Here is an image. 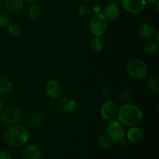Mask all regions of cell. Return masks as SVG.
I'll list each match as a JSON object with an SVG mask.
<instances>
[{"mask_svg":"<svg viewBox=\"0 0 159 159\" xmlns=\"http://www.w3.org/2000/svg\"><path fill=\"white\" fill-rule=\"evenodd\" d=\"M29 129L23 125L15 124L9 126L3 134L5 144L10 148H18L26 144L30 139Z\"/></svg>","mask_w":159,"mask_h":159,"instance_id":"1","label":"cell"},{"mask_svg":"<svg viewBox=\"0 0 159 159\" xmlns=\"http://www.w3.org/2000/svg\"><path fill=\"white\" fill-rule=\"evenodd\" d=\"M118 120L124 125L134 127L141 122L143 119V113L141 109L132 104H125L117 113Z\"/></svg>","mask_w":159,"mask_h":159,"instance_id":"2","label":"cell"},{"mask_svg":"<svg viewBox=\"0 0 159 159\" xmlns=\"http://www.w3.org/2000/svg\"><path fill=\"white\" fill-rule=\"evenodd\" d=\"M90 32L95 37H100L108 28V20L102 13L95 14L89 23Z\"/></svg>","mask_w":159,"mask_h":159,"instance_id":"3","label":"cell"},{"mask_svg":"<svg viewBox=\"0 0 159 159\" xmlns=\"http://www.w3.org/2000/svg\"><path fill=\"white\" fill-rule=\"evenodd\" d=\"M148 68V65L144 61L140 59L132 60L127 64V72L129 75L137 79H144L147 76Z\"/></svg>","mask_w":159,"mask_h":159,"instance_id":"4","label":"cell"},{"mask_svg":"<svg viewBox=\"0 0 159 159\" xmlns=\"http://www.w3.org/2000/svg\"><path fill=\"white\" fill-rule=\"evenodd\" d=\"M107 134L115 143H119L121 140L124 138L125 130L124 124L120 122L118 120H110L107 127Z\"/></svg>","mask_w":159,"mask_h":159,"instance_id":"5","label":"cell"},{"mask_svg":"<svg viewBox=\"0 0 159 159\" xmlns=\"http://www.w3.org/2000/svg\"><path fill=\"white\" fill-rule=\"evenodd\" d=\"M22 115L20 110L16 108H11L3 110L0 115V120L6 125L12 126L18 124L21 120Z\"/></svg>","mask_w":159,"mask_h":159,"instance_id":"6","label":"cell"},{"mask_svg":"<svg viewBox=\"0 0 159 159\" xmlns=\"http://www.w3.org/2000/svg\"><path fill=\"white\" fill-rule=\"evenodd\" d=\"M118 110L119 109L116 102L111 99H108V100H106V102L101 107V116L105 120H112L117 116Z\"/></svg>","mask_w":159,"mask_h":159,"instance_id":"7","label":"cell"},{"mask_svg":"<svg viewBox=\"0 0 159 159\" xmlns=\"http://www.w3.org/2000/svg\"><path fill=\"white\" fill-rule=\"evenodd\" d=\"M120 3L127 12L132 14L140 13L147 7L145 0H121Z\"/></svg>","mask_w":159,"mask_h":159,"instance_id":"8","label":"cell"},{"mask_svg":"<svg viewBox=\"0 0 159 159\" xmlns=\"http://www.w3.org/2000/svg\"><path fill=\"white\" fill-rule=\"evenodd\" d=\"M46 94L53 100L58 99L62 93L61 85L58 81L55 79H51L45 85Z\"/></svg>","mask_w":159,"mask_h":159,"instance_id":"9","label":"cell"},{"mask_svg":"<svg viewBox=\"0 0 159 159\" xmlns=\"http://www.w3.org/2000/svg\"><path fill=\"white\" fill-rule=\"evenodd\" d=\"M57 106L58 110L65 113H72L77 107L75 101L70 97H62L58 99Z\"/></svg>","mask_w":159,"mask_h":159,"instance_id":"10","label":"cell"},{"mask_svg":"<svg viewBox=\"0 0 159 159\" xmlns=\"http://www.w3.org/2000/svg\"><path fill=\"white\" fill-rule=\"evenodd\" d=\"M138 34L140 37L145 40H150L155 37V30L154 26L149 23H142L138 27Z\"/></svg>","mask_w":159,"mask_h":159,"instance_id":"11","label":"cell"},{"mask_svg":"<svg viewBox=\"0 0 159 159\" xmlns=\"http://www.w3.org/2000/svg\"><path fill=\"white\" fill-rule=\"evenodd\" d=\"M127 138L129 142L132 144H140L144 139V133L139 127H132L127 133Z\"/></svg>","mask_w":159,"mask_h":159,"instance_id":"12","label":"cell"},{"mask_svg":"<svg viewBox=\"0 0 159 159\" xmlns=\"http://www.w3.org/2000/svg\"><path fill=\"white\" fill-rule=\"evenodd\" d=\"M103 14L106 18L108 20V21H113L116 20L120 15V7L119 5L116 3L111 2L109 3L103 9Z\"/></svg>","mask_w":159,"mask_h":159,"instance_id":"13","label":"cell"},{"mask_svg":"<svg viewBox=\"0 0 159 159\" xmlns=\"http://www.w3.org/2000/svg\"><path fill=\"white\" fill-rule=\"evenodd\" d=\"M3 5L5 8L12 13H20L24 7L23 0H3Z\"/></svg>","mask_w":159,"mask_h":159,"instance_id":"14","label":"cell"},{"mask_svg":"<svg viewBox=\"0 0 159 159\" xmlns=\"http://www.w3.org/2000/svg\"><path fill=\"white\" fill-rule=\"evenodd\" d=\"M23 159H40L41 158V152L40 148L35 144H31L27 146L23 150L22 153Z\"/></svg>","mask_w":159,"mask_h":159,"instance_id":"15","label":"cell"},{"mask_svg":"<svg viewBox=\"0 0 159 159\" xmlns=\"http://www.w3.org/2000/svg\"><path fill=\"white\" fill-rule=\"evenodd\" d=\"M43 116L40 113H34L30 116L29 119V125L32 128H38L43 124Z\"/></svg>","mask_w":159,"mask_h":159,"instance_id":"16","label":"cell"},{"mask_svg":"<svg viewBox=\"0 0 159 159\" xmlns=\"http://www.w3.org/2000/svg\"><path fill=\"white\" fill-rule=\"evenodd\" d=\"M12 84L9 79L0 77V96L7 95L12 91Z\"/></svg>","mask_w":159,"mask_h":159,"instance_id":"17","label":"cell"},{"mask_svg":"<svg viewBox=\"0 0 159 159\" xmlns=\"http://www.w3.org/2000/svg\"><path fill=\"white\" fill-rule=\"evenodd\" d=\"M146 86L152 93L156 94L159 93V82L157 78L153 76L148 78L146 80Z\"/></svg>","mask_w":159,"mask_h":159,"instance_id":"18","label":"cell"},{"mask_svg":"<svg viewBox=\"0 0 159 159\" xmlns=\"http://www.w3.org/2000/svg\"><path fill=\"white\" fill-rule=\"evenodd\" d=\"M158 48V43H157L155 40H148L144 45L143 48V51H144V54H148V55H152L155 54L157 51Z\"/></svg>","mask_w":159,"mask_h":159,"instance_id":"19","label":"cell"},{"mask_svg":"<svg viewBox=\"0 0 159 159\" xmlns=\"http://www.w3.org/2000/svg\"><path fill=\"white\" fill-rule=\"evenodd\" d=\"M40 14H41V9H40V6L37 4H34V3H33L30 6L27 10V16L30 20H37L40 17Z\"/></svg>","mask_w":159,"mask_h":159,"instance_id":"20","label":"cell"},{"mask_svg":"<svg viewBox=\"0 0 159 159\" xmlns=\"http://www.w3.org/2000/svg\"><path fill=\"white\" fill-rule=\"evenodd\" d=\"M98 144L102 148L109 149L112 147L113 141L107 134H101L98 138Z\"/></svg>","mask_w":159,"mask_h":159,"instance_id":"21","label":"cell"},{"mask_svg":"<svg viewBox=\"0 0 159 159\" xmlns=\"http://www.w3.org/2000/svg\"><path fill=\"white\" fill-rule=\"evenodd\" d=\"M104 48V41L101 37H95L91 42V48L94 52L99 53Z\"/></svg>","mask_w":159,"mask_h":159,"instance_id":"22","label":"cell"},{"mask_svg":"<svg viewBox=\"0 0 159 159\" xmlns=\"http://www.w3.org/2000/svg\"><path fill=\"white\" fill-rule=\"evenodd\" d=\"M7 27V31L8 34L12 37H20V35L21 34V28L19 25H17L16 23H9L8 24Z\"/></svg>","mask_w":159,"mask_h":159,"instance_id":"23","label":"cell"},{"mask_svg":"<svg viewBox=\"0 0 159 159\" xmlns=\"http://www.w3.org/2000/svg\"><path fill=\"white\" fill-rule=\"evenodd\" d=\"M131 98V92L130 91L127 89H124L121 91L119 92V94H118V99L120 102H127Z\"/></svg>","mask_w":159,"mask_h":159,"instance_id":"24","label":"cell"},{"mask_svg":"<svg viewBox=\"0 0 159 159\" xmlns=\"http://www.w3.org/2000/svg\"><path fill=\"white\" fill-rule=\"evenodd\" d=\"M9 23V18L5 11L0 9V28H4Z\"/></svg>","mask_w":159,"mask_h":159,"instance_id":"25","label":"cell"},{"mask_svg":"<svg viewBox=\"0 0 159 159\" xmlns=\"http://www.w3.org/2000/svg\"><path fill=\"white\" fill-rule=\"evenodd\" d=\"M101 96L105 100H108V99H110L112 96V92L111 89L108 87H103V88L101 89Z\"/></svg>","mask_w":159,"mask_h":159,"instance_id":"26","label":"cell"},{"mask_svg":"<svg viewBox=\"0 0 159 159\" xmlns=\"http://www.w3.org/2000/svg\"><path fill=\"white\" fill-rule=\"evenodd\" d=\"M89 9L86 6H84V5H81L78 8V13L82 17H85L88 16L89 13Z\"/></svg>","mask_w":159,"mask_h":159,"instance_id":"27","label":"cell"},{"mask_svg":"<svg viewBox=\"0 0 159 159\" xmlns=\"http://www.w3.org/2000/svg\"><path fill=\"white\" fill-rule=\"evenodd\" d=\"M0 159H12L10 152L6 150L0 151Z\"/></svg>","mask_w":159,"mask_h":159,"instance_id":"28","label":"cell"},{"mask_svg":"<svg viewBox=\"0 0 159 159\" xmlns=\"http://www.w3.org/2000/svg\"><path fill=\"white\" fill-rule=\"evenodd\" d=\"M119 144L120 145L122 148H127L128 147V142H127V141H126L124 138L120 141Z\"/></svg>","mask_w":159,"mask_h":159,"instance_id":"29","label":"cell"},{"mask_svg":"<svg viewBox=\"0 0 159 159\" xmlns=\"http://www.w3.org/2000/svg\"><path fill=\"white\" fill-rule=\"evenodd\" d=\"M93 11L95 12V14L101 13V11H102V8H101V6H95L94 7H93Z\"/></svg>","mask_w":159,"mask_h":159,"instance_id":"30","label":"cell"},{"mask_svg":"<svg viewBox=\"0 0 159 159\" xmlns=\"http://www.w3.org/2000/svg\"><path fill=\"white\" fill-rule=\"evenodd\" d=\"M145 1L149 5H155L157 2H158V0H145Z\"/></svg>","mask_w":159,"mask_h":159,"instance_id":"31","label":"cell"},{"mask_svg":"<svg viewBox=\"0 0 159 159\" xmlns=\"http://www.w3.org/2000/svg\"><path fill=\"white\" fill-rule=\"evenodd\" d=\"M3 110H4V102H3L2 99L0 98V113L2 112Z\"/></svg>","mask_w":159,"mask_h":159,"instance_id":"32","label":"cell"},{"mask_svg":"<svg viewBox=\"0 0 159 159\" xmlns=\"http://www.w3.org/2000/svg\"><path fill=\"white\" fill-rule=\"evenodd\" d=\"M23 1L26 2H27V3H30V4H33V3L35 2L37 0H23Z\"/></svg>","mask_w":159,"mask_h":159,"instance_id":"33","label":"cell"},{"mask_svg":"<svg viewBox=\"0 0 159 159\" xmlns=\"http://www.w3.org/2000/svg\"><path fill=\"white\" fill-rule=\"evenodd\" d=\"M2 5H3V0H0V8L2 7Z\"/></svg>","mask_w":159,"mask_h":159,"instance_id":"34","label":"cell"},{"mask_svg":"<svg viewBox=\"0 0 159 159\" xmlns=\"http://www.w3.org/2000/svg\"><path fill=\"white\" fill-rule=\"evenodd\" d=\"M82 1H84V2H89V1H92V0H82Z\"/></svg>","mask_w":159,"mask_h":159,"instance_id":"35","label":"cell"},{"mask_svg":"<svg viewBox=\"0 0 159 159\" xmlns=\"http://www.w3.org/2000/svg\"><path fill=\"white\" fill-rule=\"evenodd\" d=\"M0 65H1V60H0Z\"/></svg>","mask_w":159,"mask_h":159,"instance_id":"36","label":"cell"}]
</instances>
